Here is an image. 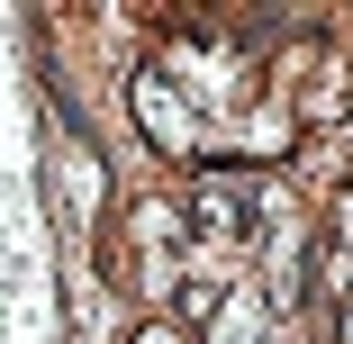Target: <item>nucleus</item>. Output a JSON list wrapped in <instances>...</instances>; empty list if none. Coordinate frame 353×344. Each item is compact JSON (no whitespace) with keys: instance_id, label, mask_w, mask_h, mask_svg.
Listing matches in <instances>:
<instances>
[{"instance_id":"nucleus-1","label":"nucleus","mask_w":353,"mask_h":344,"mask_svg":"<svg viewBox=\"0 0 353 344\" xmlns=\"http://www.w3.org/2000/svg\"><path fill=\"white\" fill-rule=\"evenodd\" d=\"M208 344H281V317H272V299H263V290H236Z\"/></svg>"},{"instance_id":"nucleus-2","label":"nucleus","mask_w":353,"mask_h":344,"mask_svg":"<svg viewBox=\"0 0 353 344\" xmlns=\"http://www.w3.org/2000/svg\"><path fill=\"white\" fill-rule=\"evenodd\" d=\"M127 344H190V335H181V326H172V317H145V326H136V335H127Z\"/></svg>"}]
</instances>
